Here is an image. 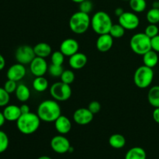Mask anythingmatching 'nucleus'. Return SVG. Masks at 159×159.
<instances>
[{
  "label": "nucleus",
  "instance_id": "41",
  "mask_svg": "<svg viewBox=\"0 0 159 159\" xmlns=\"http://www.w3.org/2000/svg\"><path fill=\"white\" fill-rule=\"evenodd\" d=\"M124 12H125V11H124V9H123V8L117 7L116 9H115L114 13H115V16H116L117 17H120Z\"/></svg>",
  "mask_w": 159,
  "mask_h": 159
},
{
  "label": "nucleus",
  "instance_id": "40",
  "mask_svg": "<svg viewBox=\"0 0 159 159\" xmlns=\"http://www.w3.org/2000/svg\"><path fill=\"white\" fill-rule=\"evenodd\" d=\"M20 110H21L22 114H25V113H28L30 112V107L26 104H23L20 107Z\"/></svg>",
  "mask_w": 159,
  "mask_h": 159
},
{
  "label": "nucleus",
  "instance_id": "42",
  "mask_svg": "<svg viewBox=\"0 0 159 159\" xmlns=\"http://www.w3.org/2000/svg\"><path fill=\"white\" fill-rule=\"evenodd\" d=\"M6 66V60H5V57L0 54V71L3 69Z\"/></svg>",
  "mask_w": 159,
  "mask_h": 159
},
{
  "label": "nucleus",
  "instance_id": "14",
  "mask_svg": "<svg viewBox=\"0 0 159 159\" xmlns=\"http://www.w3.org/2000/svg\"><path fill=\"white\" fill-rule=\"evenodd\" d=\"M79 43L75 39L67 38L61 42L60 45V51L66 57H71L75 53L79 52Z\"/></svg>",
  "mask_w": 159,
  "mask_h": 159
},
{
  "label": "nucleus",
  "instance_id": "27",
  "mask_svg": "<svg viewBox=\"0 0 159 159\" xmlns=\"http://www.w3.org/2000/svg\"><path fill=\"white\" fill-rule=\"evenodd\" d=\"M148 22L152 24H157L159 23V8H153L149 9L146 14Z\"/></svg>",
  "mask_w": 159,
  "mask_h": 159
},
{
  "label": "nucleus",
  "instance_id": "39",
  "mask_svg": "<svg viewBox=\"0 0 159 159\" xmlns=\"http://www.w3.org/2000/svg\"><path fill=\"white\" fill-rule=\"evenodd\" d=\"M152 116H153L154 120H155L157 124H159V107H158V108H155L153 113H152Z\"/></svg>",
  "mask_w": 159,
  "mask_h": 159
},
{
  "label": "nucleus",
  "instance_id": "31",
  "mask_svg": "<svg viewBox=\"0 0 159 159\" xmlns=\"http://www.w3.org/2000/svg\"><path fill=\"white\" fill-rule=\"evenodd\" d=\"M64 71V68L62 65H54V64H51L50 66L48 67V72L51 75L52 77H61V74Z\"/></svg>",
  "mask_w": 159,
  "mask_h": 159
},
{
  "label": "nucleus",
  "instance_id": "1",
  "mask_svg": "<svg viewBox=\"0 0 159 159\" xmlns=\"http://www.w3.org/2000/svg\"><path fill=\"white\" fill-rule=\"evenodd\" d=\"M37 114L43 122H54L61 115V108L57 101L47 99L39 104Z\"/></svg>",
  "mask_w": 159,
  "mask_h": 159
},
{
  "label": "nucleus",
  "instance_id": "4",
  "mask_svg": "<svg viewBox=\"0 0 159 159\" xmlns=\"http://www.w3.org/2000/svg\"><path fill=\"white\" fill-rule=\"evenodd\" d=\"M91 26V18L88 13L81 11L75 12L69 20L70 30L76 34H82L86 32Z\"/></svg>",
  "mask_w": 159,
  "mask_h": 159
},
{
  "label": "nucleus",
  "instance_id": "13",
  "mask_svg": "<svg viewBox=\"0 0 159 159\" xmlns=\"http://www.w3.org/2000/svg\"><path fill=\"white\" fill-rule=\"evenodd\" d=\"M26 74V70L24 67V65H22V64L17 62L16 64H14L9 67L7 73H6V77L8 79L13 80L15 82H19L25 77Z\"/></svg>",
  "mask_w": 159,
  "mask_h": 159
},
{
  "label": "nucleus",
  "instance_id": "35",
  "mask_svg": "<svg viewBox=\"0 0 159 159\" xmlns=\"http://www.w3.org/2000/svg\"><path fill=\"white\" fill-rule=\"evenodd\" d=\"M79 11L85 13L89 14L93 9V3L90 0H84L81 3H79Z\"/></svg>",
  "mask_w": 159,
  "mask_h": 159
},
{
  "label": "nucleus",
  "instance_id": "45",
  "mask_svg": "<svg viewBox=\"0 0 159 159\" xmlns=\"http://www.w3.org/2000/svg\"><path fill=\"white\" fill-rule=\"evenodd\" d=\"M71 1H72L73 2H75V3H78V4H79V3H81L82 2H83L84 0H71Z\"/></svg>",
  "mask_w": 159,
  "mask_h": 159
},
{
  "label": "nucleus",
  "instance_id": "25",
  "mask_svg": "<svg viewBox=\"0 0 159 159\" xmlns=\"http://www.w3.org/2000/svg\"><path fill=\"white\" fill-rule=\"evenodd\" d=\"M48 85H49V83H48V79L43 76L36 77L33 82V87L34 90L38 93H43L46 91L48 88Z\"/></svg>",
  "mask_w": 159,
  "mask_h": 159
},
{
  "label": "nucleus",
  "instance_id": "15",
  "mask_svg": "<svg viewBox=\"0 0 159 159\" xmlns=\"http://www.w3.org/2000/svg\"><path fill=\"white\" fill-rule=\"evenodd\" d=\"M113 45V37L110 34L99 35L96 40V48L100 52H107Z\"/></svg>",
  "mask_w": 159,
  "mask_h": 159
},
{
  "label": "nucleus",
  "instance_id": "37",
  "mask_svg": "<svg viewBox=\"0 0 159 159\" xmlns=\"http://www.w3.org/2000/svg\"><path fill=\"white\" fill-rule=\"evenodd\" d=\"M88 109L93 113V114H96L99 113L101 110V104L99 103L98 101H92L89 104Z\"/></svg>",
  "mask_w": 159,
  "mask_h": 159
},
{
  "label": "nucleus",
  "instance_id": "21",
  "mask_svg": "<svg viewBox=\"0 0 159 159\" xmlns=\"http://www.w3.org/2000/svg\"><path fill=\"white\" fill-rule=\"evenodd\" d=\"M16 97L20 102H25L30 97V91L27 85L25 84H20L15 92Z\"/></svg>",
  "mask_w": 159,
  "mask_h": 159
},
{
  "label": "nucleus",
  "instance_id": "44",
  "mask_svg": "<svg viewBox=\"0 0 159 159\" xmlns=\"http://www.w3.org/2000/svg\"><path fill=\"white\" fill-rule=\"evenodd\" d=\"M37 159H52L51 158H50L49 156H47V155H43V156L39 157Z\"/></svg>",
  "mask_w": 159,
  "mask_h": 159
},
{
  "label": "nucleus",
  "instance_id": "38",
  "mask_svg": "<svg viewBox=\"0 0 159 159\" xmlns=\"http://www.w3.org/2000/svg\"><path fill=\"white\" fill-rule=\"evenodd\" d=\"M151 43H152V50L159 53V34L151 39Z\"/></svg>",
  "mask_w": 159,
  "mask_h": 159
},
{
  "label": "nucleus",
  "instance_id": "24",
  "mask_svg": "<svg viewBox=\"0 0 159 159\" xmlns=\"http://www.w3.org/2000/svg\"><path fill=\"white\" fill-rule=\"evenodd\" d=\"M148 102L155 108L159 107V85H154L148 93Z\"/></svg>",
  "mask_w": 159,
  "mask_h": 159
},
{
  "label": "nucleus",
  "instance_id": "22",
  "mask_svg": "<svg viewBox=\"0 0 159 159\" xmlns=\"http://www.w3.org/2000/svg\"><path fill=\"white\" fill-rule=\"evenodd\" d=\"M125 159H147V154L142 148L134 147L127 151Z\"/></svg>",
  "mask_w": 159,
  "mask_h": 159
},
{
  "label": "nucleus",
  "instance_id": "28",
  "mask_svg": "<svg viewBox=\"0 0 159 159\" xmlns=\"http://www.w3.org/2000/svg\"><path fill=\"white\" fill-rule=\"evenodd\" d=\"M125 30H126L120 23H117V24H113L109 34L113 37V39H119L124 37L125 34Z\"/></svg>",
  "mask_w": 159,
  "mask_h": 159
},
{
  "label": "nucleus",
  "instance_id": "29",
  "mask_svg": "<svg viewBox=\"0 0 159 159\" xmlns=\"http://www.w3.org/2000/svg\"><path fill=\"white\" fill-rule=\"evenodd\" d=\"M61 81L64 83L68 84V85H71L73 82L75 81V75L74 71H71V70H64L63 73L61 75Z\"/></svg>",
  "mask_w": 159,
  "mask_h": 159
},
{
  "label": "nucleus",
  "instance_id": "20",
  "mask_svg": "<svg viewBox=\"0 0 159 159\" xmlns=\"http://www.w3.org/2000/svg\"><path fill=\"white\" fill-rule=\"evenodd\" d=\"M144 65L149 68H155L158 63V55L156 51L151 50L143 55Z\"/></svg>",
  "mask_w": 159,
  "mask_h": 159
},
{
  "label": "nucleus",
  "instance_id": "33",
  "mask_svg": "<svg viewBox=\"0 0 159 159\" xmlns=\"http://www.w3.org/2000/svg\"><path fill=\"white\" fill-rule=\"evenodd\" d=\"M10 101V94L4 88L0 87V107H5Z\"/></svg>",
  "mask_w": 159,
  "mask_h": 159
},
{
  "label": "nucleus",
  "instance_id": "16",
  "mask_svg": "<svg viewBox=\"0 0 159 159\" xmlns=\"http://www.w3.org/2000/svg\"><path fill=\"white\" fill-rule=\"evenodd\" d=\"M88 62V57L82 52H77L69 57L68 64L74 70H79L83 68Z\"/></svg>",
  "mask_w": 159,
  "mask_h": 159
},
{
  "label": "nucleus",
  "instance_id": "46",
  "mask_svg": "<svg viewBox=\"0 0 159 159\" xmlns=\"http://www.w3.org/2000/svg\"><path fill=\"white\" fill-rule=\"evenodd\" d=\"M124 1H130V0H124Z\"/></svg>",
  "mask_w": 159,
  "mask_h": 159
},
{
  "label": "nucleus",
  "instance_id": "7",
  "mask_svg": "<svg viewBox=\"0 0 159 159\" xmlns=\"http://www.w3.org/2000/svg\"><path fill=\"white\" fill-rule=\"evenodd\" d=\"M50 93L53 99L59 102H64L71 96V88L70 85L64 83L61 81L53 84L50 88Z\"/></svg>",
  "mask_w": 159,
  "mask_h": 159
},
{
  "label": "nucleus",
  "instance_id": "17",
  "mask_svg": "<svg viewBox=\"0 0 159 159\" xmlns=\"http://www.w3.org/2000/svg\"><path fill=\"white\" fill-rule=\"evenodd\" d=\"M54 127L56 130L60 134H66L69 133L71 129V122L66 116L61 115L55 121H54Z\"/></svg>",
  "mask_w": 159,
  "mask_h": 159
},
{
  "label": "nucleus",
  "instance_id": "19",
  "mask_svg": "<svg viewBox=\"0 0 159 159\" xmlns=\"http://www.w3.org/2000/svg\"><path fill=\"white\" fill-rule=\"evenodd\" d=\"M34 51L37 57H43V58H46L47 57L52 54V49H51V45L45 42H40V43H37L34 47Z\"/></svg>",
  "mask_w": 159,
  "mask_h": 159
},
{
  "label": "nucleus",
  "instance_id": "23",
  "mask_svg": "<svg viewBox=\"0 0 159 159\" xmlns=\"http://www.w3.org/2000/svg\"><path fill=\"white\" fill-rule=\"evenodd\" d=\"M109 144L113 148L121 149L125 146L126 138L120 134H114L109 138Z\"/></svg>",
  "mask_w": 159,
  "mask_h": 159
},
{
  "label": "nucleus",
  "instance_id": "34",
  "mask_svg": "<svg viewBox=\"0 0 159 159\" xmlns=\"http://www.w3.org/2000/svg\"><path fill=\"white\" fill-rule=\"evenodd\" d=\"M159 33V29L156 24H152L150 23L149 25H148L145 28V30H144V34L148 36V37H150L151 39L155 37V36L158 35Z\"/></svg>",
  "mask_w": 159,
  "mask_h": 159
},
{
  "label": "nucleus",
  "instance_id": "9",
  "mask_svg": "<svg viewBox=\"0 0 159 159\" xmlns=\"http://www.w3.org/2000/svg\"><path fill=\"white\" fill-rule=\"evenodd\" d=\"M119 23L127 30H134L137 29L140 24L139 17L134 12H124L118 17Z\"/></svg>",
  "mask_w": 159,
  "mask_h": 159
},
{
  "label": "nucleus",
  "instance_id": "26",
  "mask_svg": "<svg viewBox=\"0 0 159 159\" xmlns=\"http://www.w3.org/2000/svg\"><path fill=\"white\" fill-rule=\"evenodd\" d=\"M129 6L131 10L135 13H140L144 12L147 8L146 0H130Z\"/></svg>",
  "mask_w": 159,
  "mask_h": 159
},
{
  "label": "nucleus",
  "instance_id": "11",
  "mask_svg": "<svg viewBox=\"0 0 159 159\" xmlns=\"http://www.w3.org/2000/svg\"><path fill=\"white\" fill-rule=\"evenodd\" d=\"M48 65L47 61L43 57L36 56L34 60L30 64V69L31 73L35 77L43 76L48 71Z\"/></svg>",
  "mask_w": 159,
  "mask_h": 159
},
{
  "label": "nucleus",
  "instance_id": "10",
  "mask_svg": "<svg viewBox=\"0 0 159 159\" xmlns=\"http://www.w3.org/2000/svg\"><path fill=\"white\" fill-rule=\"evenodd\" d=\"M51 147L54 152L61 155L69 152L71 146L69 140L64 135L60 134L53 137L51 141Z\"/></svg>",
  "mask_w": 159,
  "mask_h": 159
},
{
  "label": "nucleus",
  "instance_id": "43",
  "mask_svg": "<svg viewBox=\"0 0 159 159\" xmlns=\"http://www.w3.org/2000/svg\"><path fill=\"white\" fill-rule=\"evenodd\" d=\"M6 118H5L4 115H3V113L2 112L0 111V127H2L3 125H4L5 122H6Z\"/></svg>",
  "mask_w": 159,
  "mask_h": 159
},
{
  "label": "nucleus",
  "instance_id": "6",
  "mask_svg": "<svg viewBox=\"0 0 159 159\" xmlns=\"http://www.w3.org/2000/svg\"><path fill=\"white\" fill-rule=\"evenodd\" d=\"M153 68L145 65L138 67L134 74V82L140 89H146L151 85L154 79Z\"/></svg>",
  "mask_w": 159,
  "mask_h": 159
},
{
  "label": "nucleus",
  "instance_id": "47",
  "mask_svg": "<svg viewBox=\"0 0 159 159\" xmlns=\"http://www.w3.org/2000/svg\"><path fill=\"white\" fill-rule=\"evenodd\" d=\"M158 8H159V0H158Z\"/></svg>",
  "mask_w": 159,
  "mask_h": 159
},
{
  "label": "nucleus",
  "instance_id": "32",
  "mask_svg": "<svg viewBox=\"0 0 159 159\" xmlns=\"http://www.w3.org/2000/svg\"><path fill=\"white\" fill-rule=\"evenodd\" d=\"M9 144V140L8 135L4 131L0 130V154L7 150Z\"/></svg>",
  "mask_w": 159,
  "mask_h": 159
},
{
  "label": "nucleus",
  "instance_id": "30",
  "mask_svg": "<svg viewBox=\"0 0 159 159\" xmlns=\"http://www.w3.org/2000/svg\"><path fill=\"white\" fill-rule=\"evenodd\" d=\"M65 57L63 53L61 51H57L53 52L51 54V64L57 65H62L65 61Z\"/></svg>",
  "mask_w": 159,
  "mask_h": 159
},
{
  "label": "nucleus",
  "instance_id": "18",
  "mask_svg": "<svg viewBox=\"0 0 159 159\" xmlns=\"http://www.w3.org/2000/svg\"><path fill=\"white\" fill-rule=\"evenodd\" d=\"M3 115L7 121L10 122H16L17 120L20 118V116L22 115L21 110H20V107L16 105H9L6 106L2 111Z\"/></svg>",
  "mask_w": 159,
  "mask_h": 159
},
{
  "label": "nucleus",
  "instance_id": "5",
  "mask_svg": "<svg viewBox=\"0 0 159 159\" xmlns=\"http://www.w3.org/2000/svg\"><path fill=\"white\" fill-rule=\"evenodd\" d=\"M130 47L134 53L143 56L145 53L152 50L151 38L144 33L134 34L130 38Z\"/></svg>",
  "mask_w": 159,
  "mask_h": 159
},
{
  "label": "nucleus",
  "instance_id": "12",
  "mask_svg": "<svg viewBox=\"0 0 159 159\" xmlns=\"http://www.w3.org/2000/svg\"><path fill=\"white\" fill-rule=\"evenodd\" d=\"M94 114L88 108L77 109L73 113V120L77 124L85 126L93 121Z\"/></svg>",
  "mask_w": 159,
  "mask_h": 159
},
{
  "label": "nucleus",
  "instance_id": "8",
  "mask_svg": "<svg viewBox=\"0 0 159 159\" xmlns=\"http://www.w3.org/2000/svg\"><path fill=\"white\" fill-rule=\"evenodd\" d=\"M35 57L34 48L29 45L20 46L15 52V58L16 61L24 65H30Z\"/></svg>",
  "mask_w": 159,
  "mask_h": 159
},
{
  "label": "nucleus",
  "instance_id": "2",
  "mask_svg": "<svg viewBox=\"0 0 159 159\" xmlns=\"http://www.w3.org/2000/svg\"><path fill=\"white\" fill-rule=\"evenodd\" d=\"M40 125V119L37 113L30 112L22 114L16 121L17 129L20 133L30 135L35 133Z\"/></svg>",
  "mask_w": 159,
  "mask_h": 159
},
{
  "label": "nucleus",
  "instance_id": "36",
  "mask_svg": "<svg viewBox=\"0 0 159 159\" xmlns=\"http://www.w3.org/2000/svg\"><path fill=\"white\" fill-rule=\"evenodd\" d=\"M16 82H15V81L13 80L8 79V80L5 82L4 87H3V88H4L5 89H6V91L7 92V93H9V94L15 93L16 90L17 86H18Z\"/></svg>",
  "mask_w": 159,
  "mask_h": 159
},
{
  "label": "nucleus",
  "instance_id": "3",
  "mask_svg": "<svg viewBox=\"0 0 159 159\" xmlns=\"http://www.w3.org/2000/svg\"><path fill=\"white\" fill-rule=\"evenodd\" d=\"M113 24L111 17L104 11H98L91 18V26L98 35L109 34Z\"/></svg>",
  "mask_w": 159,
  "mask_h": 159
}]
</instances>
